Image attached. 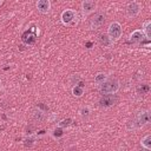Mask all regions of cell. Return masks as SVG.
Returning <instances> with one entry per match:
<instances>
[{
	"instance_id": "1",
	"label": "cell",
	"mask_w": 151,
	"mask_h": 151,
	"mask_svg": "<svg viewBox=\"0 0 151 151\" xmlns=\"http://www.w3.org/2000/svg\"><path fill=\"white\" fill-rule=\"evenodd\" d=\"M120 88V83L117 78H107L100 86H98V90L101 94H116Z\"/></svg>"
},
{
	"instance_id": "2",
	"label": "cell",
	"mask_w": 151,
	"mask_h": 151,
	"mask_svg": "<svg viewBox=\"0 0 151 151\" xmlns=\"http://www.w3.org/2000/svg\"><path fill=\"white\" fill-rule=\"evenodd\" d=\"M60 20L63 25L68 26V27H76L79 22V15L74 9H64L60 14Z\"/></svg>"
},
{
	"instance_id": "3",
	"label": "cell",
	"mask_w": 151,
	"mask_h": 151,
	"mask_svg": "<svg viewBox=\"0 0 151 151\" xmlns=\"http://www.w3.org/2000/svg\"><path fill=\"white\" fill-rule=\"evenodd\" d=\"M106 34H107V37L110 38V40L112 42L118 41L123 35V27H122L120 22L112 21L107 27V33Z\"/></svg>"
},
{
	"instance_id": "4",
	"label": "cell",
	"mask_w": 151,
	"mask_h": 151,
	"mask_svg": "<svg viewBox=\"0 0 151 151\" xmlns=\"http://www.w3.org/2000/svg\"><path fill=\"white\" fill-rule=\"evenodd\" d=\"M143 9V5L139 1H131L126 5V17L129 19L137 18Z\"/></svg>"
},
{
	"instance_id": "5",
	"label": "cell",
	"mask_w": 151,
	"mask_h": 151,
	"mask_svg": "<svg viewBox=\"0 0 151 151\" xmlns=\"http://www.w3.org/2000/svg\"><path fill=\"white\" fill-rule=\"evenodd\" d=\"M150 122H151L150 111L149 110H144V111H140L136 116V119L133 122V125H134V127H144V126L149 125Z\"/></svg>"
},
{
	"instance_id": "6",
	"label": "cell",
	"mask_w": 151,
	"mask_h": 151,
	"mask_svg": "<svg viewBox=\"0 0 151 151\" xmlns=\"http://www.w3.org/2000/svg\"><path fill=\"white\" fill-rule=\"evenodd\" d=\"M97 9V2L92 0H84L80 4V12L83 18H87L90 14L94 13Z\"/></svg>"
},
{
	"instance_id": "7",
	"label": "cell",
	"mask_w": 151,
	"mask_h": 151,
	"mask_svg": "<svg viewBox=\"0 0 151 151\" xmlns=\"http://www.w3.org/2000/svg\"><path fill=\"white\" fill-rule=\"evenodd\" d=\"M117 97L116 94H103L99 99V105L101 107H111L116 104Z\"/></svg>"
},
{
	"instance_id": "8",
	"label": "cell",
	"mask_w": 151,
	"mask_h": 151,
	"mask_svg": "<svg viewBox=\"0 0 151 151\" xmlns=\"http://www.w3.org/2000/svg\"><path fill=\"white\" fill-rule=\"evenodd\" d=\"M35 7L38 9V12H40L41 14H48L51 12V1L50 0H38L35 4Z\"/></svg>"
},
{
	"instance_id": "9",
	"label": "cell",
	"mask_w": 151,
	"mask_h": 151,
	"mask_svg": "<svg viewBox=\"0 0 151 151\" xmlns=\"http://www.w3.org/2000/svg\"><path fill=\"white\" fill-rule=\"evenodd\" d=\"M144 40H146V39H145V37H144L142 29H134V31L130 34V38H129V41L132 42V44H136V45L142 44Z\"/></svg>"
},
{
	"instance_id": "10",
	"label": "cell",
	"mask_w": 151,
	"mask_h": 151,
	"mask_svg": "<svg viewBox=\"0 0 151 151\" xmlns=\"http://www.w3.org/2000/svg\"><path fill=\"white\" fill-rule=\"evenodd\" d=\"M104 22H105V15L103 13H96L91 18V21H90L92 28H98V27L103 26Z\"/></svg>"
},
{
	"instance_id": "11",
	"label": "cell",
	"mask_w": 151,
	"mask_h": 151,
	"mask_svg": "<svg viewBox=\"0 0 151 151\" xmlns=\"http://www.w3.org/2000/svg\"><path fill=\"white\" fill-rule=\"evenodd\" d=\"M142 32L147 41L151 40V20H145L142 25Z\"/></svg>"
},
{
	"instance_id": "12",
	"label": "cell",
	"mask_w": 151,
	"mask_h": 151,
	"mask_svg": "<svg viewBox=\"0 0 151 151\" xmlns=\"http://www.w3.org/2000/svg\"><path fill=\"white\" fill-rule=\"evenodd\" d=\"M91 113H92V109H91V106H88V105L81 106V107L79 109V111H78V114H79V117H81L83 119H86V118H88V117L91 116Z\"/></svg>"
},
{
	"instance_id": "13",
	"label": "cell",
	"mask_w": 151,
	"mask_h": 151,
	"mask_svg": "<svg viewBox=\"0 0 151 151\" xmlns=\"http://www.w3.org/2000/svg\"><path fill=\"white\" fill-rule=\"evenodd\" d=\"M107 79V74L105 73V72H98L96 76H94V84L97 85V87L98 86H100L105 80Z\"/></svg>"
},
{
	"instance_id": "14",
	"label": "cell",
	"mask_w": 151,
	"mask_h": 151,
	"mask_svg": "<svg viewBox=\"0 0 151 151\" xmlns=\"http://www.w3.org/2000/svg\"><path fill=\"white\" fill-rule=\"evenodd\" d=\"M99 44L101 46H104V47H111L113 45V42L110 40V38L107 37V34H105V33H103V34L99 35Z\"/></svg>"
},
{
	"instance_id": "15",
	"label": "cell",
	"mask_w": 151,
	"mask_h": 151,
	"mask_svg": "<svg viewBox=\"0 0 151 151\" xmlns=\"http://www.w3.org/2000/svg\"><path fill=\"white\" fill-rule=\"evenodd\" d=\"M72 124H73V119H72L71 117H68V118H64V119L59 120L58 124H57V126H58V127H61V129H67V127H70Z\"/></svg>"
},
{
	"instance_id": "16",
	"label": "cell",
	"mask_w": 151,
	"mask_h": 151,
	"mask_svg": "<svg viewBox=\"0 0 151 151\" xmlns=\"http://www.w3.org/2000/svg\"><path fill=\"white\" fill-rule=\"evenodd\" d=\"M140 145H142V147H144L145 150L150 151V150H151V136H150V134L144 136V137L142 138V140H140Z\"/></svg>"
},
{
	"instance_id": "17",
	"label": "cell",
	"mask_w": 151,
	"mask_h": 151,
	"mask_svg": "<svg viewBox=\"0 0 151 151\" xmlns=\"http://www.w3.org/2000/svg\"><path fill=\"white\" fill-rule=\"evenodd\" d=\"M64 129H61V127H58V126H55L52 131H51V136H52V138L53 139H60L63 136H64Z\"/></svg>"
},
{
	"instance_id": "18",
	"label": "cell",
	"mask_w": 151,
	"mask_h": 151,
	"mask_svg": "<svg viewBox=\"0 0 151 151\" xmlns=\"http://www.w3.org/2000/svg\"><path fill=\"white\" fill-rule=\"evenodd\" d=\"M84 94V87L81 86H73L72 87V96L76 98H80Z\"/></svg>"
},
{
	"instance_id": "19",
	"label": "cell",
	"mask_w": 151,
	"mask_h": 151,
	"mask_svg": "<svg viewBox=\"0 0 151 151\" xmlns=\"http://www.w3.org/2000/svg\"><path fill=\"white\" fill-rule=\"evenodd\" d=\"M140 90H142V94H146V93L149 92L150 87H149V85H147V84H143V85H142V87H140Z\"/></svg>"
},
{
	"instance_id": "20",
	"label": "cell",
	"mask_w": 151,
	"mask_h": 151,
	"mask_svg": "<svg viewBox=\"0 0 151 151\" xmlns=\"http://www.w3.org/2000/svg\"><path fill=\"white\" fill-rule=\"evenodd\" d=\"M2 4H4V1H2V0H0V6H1Z\"/></svg>"
},
{
	"instance_id": "21",
	"label": "cell",
	"mask_w": 151,
	"mask_h": 151,
	"mask_svg": "<svg viewBox=\"0 0 151 151\" xmlns=\"http://www.w3.org/2000/svg\"><path fill=\"white\" fill-rule=\"evenodd\" d=\"M0 88H1V78H0Z\"/></svg>"
}]
</instances>
